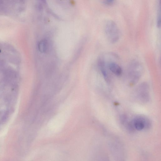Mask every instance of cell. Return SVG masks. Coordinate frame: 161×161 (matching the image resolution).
<instances>
[{"label":"cell","instance_id":"6da1fadb","mask_svg":"<svg viewBox=\"0 0 161 161\" xmlns=\"http://www.w3.org/2000/svg\"><path fill=\"white\" fill-rule=\"evenodd\" d=\"M143 69L142 65L138 60H134L131 61L128 68V73L131 85H135L139 81Z\"/></svg>","mask_w":161,"mask_h":161},{"label":"cell","instance_id":"7a4b0ae2","mask_svg":"<svg viewBox=\"0 0 161 161\" xmlns=\"http://www.w3.org/2000/svg\"><path fill=\"white\" fill-rule=\"evenodd\" d=\"M105 31L107 39L111 43L117 42L120 38V31L117 24L113 20H110L107 22Z\"/></svg>","mask_w":161,"mask_h":161},{"label":"cell","instance_id":"3957f363","mask_svg":"<svg viewBox=\"0 0 161 161\" xmlns=\"http://www.w3.org/2000/svg\"><path fill=\"white\" fill-rule=\"evenodd\" d=\"M136 96L140 102L146 103L150 100L149 86L144 82L140 84L136 90Z\"/></svg>","mask_w":161,"mask_h":161},{"label":"cell","instance_id":"277c9868","mask_svg":"<svg viewBox=\"0 0 161 161\" xmlns=\"http://www.w3.org/2000/svg\"><path fill=\"white\" fill-rule=\"evenodd\" d=\"M132 121L135 130L138 131L148 129L151 126L150 120L142 115L136 116Z\"/></svg>","mask_w":161,"mask_h":161},{"label":"cell","instance_id":"5b68a950","mask_svg":"<svg viewBox=\"0 0 161 161\" xmlns=\"http://www.w3.org/2000/svg\"><path fill=\"white\" fill-rule=\"evenodd\" d=\"M99 68L106 82H109V78L106 69V65L103 55L99 58L98 60Z\"/></svg>","mask_w":161,"mask_h":161},{"label":"cell","instance_id":"8992f818","mask_svg":"<svg viewBox=\"0 0 161 161\" xmlns=\"http://www.w3.org/2000/svg\"><path fill=\"white\" fill-rule=\"evenodd\" d=\"M108 67L110 71L115 75L119 76L121 75L122 73V69L120 66L115 62L109 61Z\"/></svg>","mask_w":161,"mask_h":161},{"label":"cell","instance_id":"52a82bcc","mask_svg":"<svg viewBox=\"0 0 161 161\" xmlns=\"http://www.w3.org/2000/svg\"><path fill=\"white\" fill-rule=\"evenodd\" d=\"M48 46L47 41L46 40L43 39L40 40L38 45L39 50L41 52H44L47 50Z\"/></svg>","mask_w":161,"mask_h":161},{"label":"cell","instance_id":"ba28073f","mask_svg":"<svg viewBox=\"0 0 161 161\" xmlns=\"http://www.w3.org/2000/svg\"><path fill=\"white\" fill-rule=\"evenodd\" d=\"M161 13V3L160 1L158 5L157 15V26L159 28H160V27Z\"/></svg>","mask_w":161,"mask_h":161},{"label":"cell","instance_id":"9c48e42d","mask_svg":"<svg viewBox=\"0 0 161 161\" xmlns=\"http://www.w3.org/2000/svg\"><path fill=\"white\" fill-rule=\"evenodd\" d=\"M120 121L121 124L123 125H126L128 121V118L127 115L123 114L121 115L120 117Z\"/></svg>","mask_w":161,"mask_h":161},{"label":"cell","instance_id":"30bf717a","mask_svg":"<svg viewBox=\"0 0 161 161\" xmlns=\"http://www.w3.org/2000/svg\"><path fill=\"white\" fill-rule=\"evenodd\" d=\"M114 1H111V0H107V1H103L102 2L105 5L110 6L113 5Z\"/></svg>","mask_w":161,"mask_h":161}]
</instances>
